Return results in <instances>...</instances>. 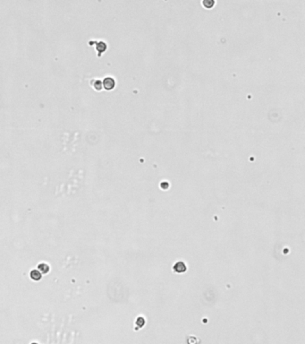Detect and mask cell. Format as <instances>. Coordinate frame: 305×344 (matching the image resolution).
Listing matches in <instances>:
<instances>
[{
    "label": "cell",
    "mask_w": 305,
    "mask_h": 344,
    "mask_svg": "<svg viewBox=\"0 0 305 344\" xmlns=\"http://www.w3.org/2000/svg\"><path fill=\"white\" fill-rule=\"evenodd\" d=\"M116 80L113 77H106L103 80V87L106 91H112L116 87Z\"/></svg>",
    "instance_id": "6da1fadb"
},
{
    "label": "cell",
    "mask_w": 305,
    "mask_h": 344,
    "mask_svg": "<svg viewBox=\"0 0 305 344\" xmlns=\"http://www.w3.org/2000/svg\"><path fill=\"white\" fill-rule=\"evenodd\" d=\"M173 270L177 273H183L187 270V267L183 262H177L173 266Z\"/></svg>",
    "instance_id": "7a4b0ae2"
},
{
    "label": "cell",
    "mask_w": 305,
    "mask_h": 344,
    "mask_svg": "<svg viewBox=\"0 0 305 344\" xmlns=\"http://www.w3.org/2000/svg\"><path fill=\"white\" fill-rule=\"evenodd\" d=\"M107 43L106 42H104V41H97V43H96V49H97V51L98 52V58H100L101 57V54H102L103 52H105L106 50H107Z\"/></svg>",
    "instance_id": "3957f363"
},
{
    "label": "cell",
    "mask_w": 305,
    "mask_h": 344,
    "mask_svg": "<svg viewBox=\"0 0 305 344\" xmlns=\"http://www.w3.org/2000/svg\"><path fill=\"white\" fill-rule=\"evenodd\" d=\"M30 277L32 281L39 282L42 278V273L40 270H31L30 273Z\"/></svg>",
    "instance_id": "277c9868"
},
{
    "label": "cell",
    "mask_w": 305,
    "mask_h": 344,
    "mask_svg": "<svg viewBox=\"0 0 305 344\" xmlns=\"http://www.w3.org/2000/svg\"><path fill=\"white\" fill-rule=\"evenodd\" d=\"M92 83V87H93L96 91H101L104 87H103V82H101L98 79H95L91 82Z\"/></svg>",
    "instance_id": "5b68a950"
},
{
    "label": "cell",
    "mask_w": 305,
    "mask_h": 344,
    "mask_svg": "<svg viewBox=\"0 0 305 344\" xmlns=\"http://www.w3.org/2000/svg\"><path fill=\"white\" fill-rule=\"evenodd\" d=\"M38 270H40V271L42 273H44V274H47V273L49 272V270H50V267H49V265L47 264L41 263V264H38Z\"/></svg>",
    "instance_id": "8992f818"
},
{
    "label": "cell",
    "mask_w": 305,
    "mask_h": 344,
    "mask_svg": "<svg viewBox=\"0 0 305 344\" xmlns=\"http://www.w3.org/2000/svg\"><path fill=\"white\" fill-rule=\"evenodd\" d=\"M202 4L206 8H212L215 4V1L214 0H203Z\"/></svg>",
    "instance_id": "52a82bcc"
},
{
    "label": "cell",
    "mask_w": 305,
    "mask_h": 344,
    "mask_svg": "<svg viewBox=\"0 0 305 344\" xmlns=\"http://www.w3.org/2000/svg\"><path fill=\"white\" fill-rule=\"evenodd\" d=\"M136 323H137V324H139V326H140V327H142L143 325L145 324V320L142 317H139L136 320Z\"/></svg>",
    "instance_id": "ba28073f"
}]
</instances>
